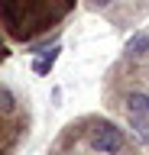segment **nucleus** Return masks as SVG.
<instances>
[{
    "label": "nucleus",
    "instance_id": "20e7f679",
    "mask_svg": "<svg viewBox=\"0 0 149 155\" xmlns=\"http://www.w3.org/2000/svg\"><path fill=\"white\" fill-rule=\"evenodd\" d=\"M117 3H120V0H117ZM127 3H143V0H127Z\"/></svg>",
    "mask_w": 149,
    "mask_h": 155
},
{
    "label": "nucleus",
    "instance_id": "f257e3e1",
    "mask_svg": "<svg viewBox=\"0 0 149 155\" xmlns=\"http://www.w3.org/2000/svg\"><path fill=\"white\" fill-rule=\"evenodd\" d=\"M78 0H0V32L26 48H42L71 19Z\"/></svg>",
    "mask_w": 149,
    "mask_h": 155
},
{
    "label": "nucleus",
    "instance_id": "7ed1b4c3",
    "mask_svg": "<svg viewBox=\"0 0 149 155\" xmlns=\"http://www.w3.org/2000/svg\"><path fill=\"white\" fill-rule=\"evenodd\" d=\"M55 65V52L52 55H46V58H36V65H32V71L36 74H49V68Z\"/></svg>",
    "mask_w": 149,
    "mask_h": 155
},
{
    "label": "nucleus",
    "instance_id": "f03ea898",
    "mask_svg": "<svg viewBox=\"0 0 149 155\" xmlns=\"http://www.w3.org/2000/svg\"><path fill=\"white\" fill-rule=\"evenodd\" d=\"M29 136V104L13 87L0 84V155H13Z\"/></svg>",
    "mask_w": 149,
    "mask_h": 155
}]
</instances>
